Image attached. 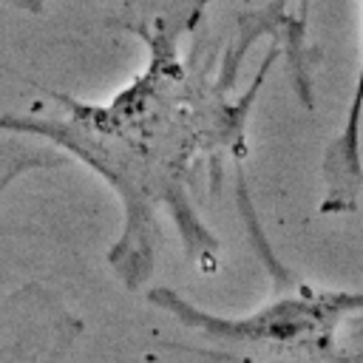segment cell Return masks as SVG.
I'll return each mask as SVG.
<instances>
[{
	"label": "cell",
	"instance_id": "obj_2",
	"mask_svg": "<svg viewBox=\"0 0 363 363\" xmlns=\"http://www.w3.org/2000/svg\"><path fill=\"white\" fill-rule=\"evenodd\" d=\"M150 301L176 315L184 326L221 343H275V346H329L337 323L363 309V292H323L301 286L244 318H218L196 309L173 289H153Z\"/></svg>",
	"mask_w": 363,
	"mask_h": 363
},
{
	"label": "cell",
	"instance_id": "obj_1",
	"mask_svg": "<svg viewBox=\"0 0 363 363\" xmlns=\"http://www.w3.org/2000/svg\"><path fill=\"white\" fill-rule=\"evenodd\" d=\"M190 11L193 9H184L179 23L170 26L179 9H167L150 20V31L139 28L150 51L147 68L111 102L88 105L57 94V102L68 113L65 119H3L6 130H34L62 145L116 187L125 207V230L111 247V267L128 286H139L150 278L156 255L153 213L159 204L173 213L201 269L216 267L218 244L199 221L184 193L187 167L193 153L210 139L230 142V133L244 136L247 102L255 96L227 105L224 85L201 88L199 79H190L176 54L179 34L193 26L184 20Z\"/></svg>",
	"mask_w": 363,
	"mask_h": 363
},
{
	"label": "cell",
	"instance_id": "obj_3",
	"mask_svg": "<svg viewBox=\"0 0 363 363\" xmlns=\"http://www.w3.org/2000/svg\"><path fill=\"white\" fill-rule=\"evenodd\" d=\"M363 48H360V68L354 79V91L346 108V116L323 153V196L318 210L320 213H352L357 210L360 190H363Z\"/></svg>",
	"mask_w": 363,
	"mask_h": 363
}]
</instances>
